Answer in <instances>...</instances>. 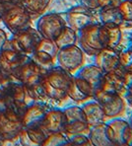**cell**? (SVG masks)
I'll use <instances>...</instances> for the list:
<instances>
[{
    "label": "cell",
    "instance_id": "obj_24",
    "mask_svg": "<svg viewBox=\"0 0 132 146\" xmlns=\"http://www.w3.org/2000/svg\"><path fill=\"white\" fill-rule=\"evenodd\" d=\"M50 1L51 0H20L19 3L34 17L44 14L50 6Z\"/></svg>",
    "mask_w": 132,
    "mask_h": 146
},
{
    "label": "cell",
    "instance_id": "obj_23",
    "mask_svg": "<svg viewBox=\"0 0 132 146\" xmlns=\"http://www.w3.org/2000/svg\"><path fill=\"white\" fill-rule=\"evenodd\" d=\"M99 20L103 25L119 26L121 28L123 26V17L117 6L99 10Z\"/></svg>",
    "mask_w": 132,
    "mask_h": 146
},
{
    "label": "cell",
    "instance_id": "obj_6",
    "mask_svg": "<svg viewBox=\"0 0 132 146\" xmlns=\"http://www.w3.org/2000/svg\"><path fill=\"white\" fill-rule=\"evenodd\" d=\"M40 38L42 36L38 30L29 26L14 33L13 38L10 40V46L13 49L30 55L37 48Z\"/></svg>",
    "mask_w": 132,
    "mask_h": 146
},
{
    "label": "cell",
    "instance_id": "obj_20",
    "mask_svg": "<svg viewBox=\"0 0 132 146\" xmlns=\"http://www.w3.org/2000/svg\"><path fill=\"white\" fill-rule=\"evenodd\" d=\"M89 140L93 146H114L110 139L108 126L106 121L90 126L88 132Z\"/></svg>",
    "mask_w": 132,
    "mask_h": 146
},
{
    "label": "cell",
    "instance_id": "obj_2",
    "mask_svg": "<svg viewBox=\"0 0 132 146\" xmlns=\"http://www.w3.org/2000/svg\"><path fill=\"white\" fill-rule=\"evenodd\" d=\"M1 4V21L10 32L16 33L29 27L33 17L20 3H11L0 0Z\"/></svg>",
    "mask_w": 132,
    "mask_h": 146
},
{
    "label": "cell",
    "instance_id": "obj_4",
    "mask_svg": "<svg viewBox=\"0 0 132 146\" xmlns=\"http://www.w3.org/2000/svg\"><path fill=\"white\" fill-rule=\"evenodd\" d=\"M100 27L101 23L95 22L78 32V46L85 54L94 56L102 48H105L101 40Z\"/></svg>",
    "mask_w": 132,
    "mask_h": 146
},
{
    "label": "cell",
    "instance_id": "obj_34",
    "mask_svg": "<svg viewBox=\"0 0 132 146\" xmlns=\"http://www.w3.org/2000/svg\"><path fill=\"white\" fill-rule=\"evenodd\" d=\"M123 97H124V100L126 102V105H129V107L132 108V81L129 82L128 85H127V88L125 90Z\"/></svg>",
    "mask_w": 132,
    "mask_h": 146
},
{
    "label": "cell",
    "instance_id": "obj_29",
    "mask_svg": "<svg viewBox=\"0 0 132 146\" xmlns=\"http://www.w3.org/2000/svg\"><path fill=\"white\" fill-rule=\"evenodd\" d=\"M121 0H80L81 4L92 11H99L104 8L118 6Z\"/></svg>",
    "mask_w": 132,
    "mask_h": 146
},
{
    "label": "cell",
    "instance_id": "obj_5",
    "mask_svg": "<svg viewBox=\"0 0 132 146\" xmlns=\"http://www.w3.org/2000/svg\"><path fill=\"white\" fill-rule=\"evenodd\" d=\"M58 66L70 74H75L85 63V53L78 44L58 49L56 55Z\"/></svg>",
    "mask_w": 132,
    "mask_h": 146
},
{
    "label": "cell",
    "instance_id": "obj_7",
    "mask_svg": "<svg viewBox=\"0 0 132 146\" xmlns=\"http://www.w3.org/2000/svg\"><path fill=\"white\" fill-rule=\"evenodd\" d=\"M24 128L22 115L12 110L0 111V138L2 140H15Z\"/></svg>",
    "mask_w": 132,
    "mask_h": 146
},
{
    "label": "cell",
    "instance_id": "obj_19",
    "mask_svg": "<svg viewBox=\"0 0 132 146\" xmlns=\"http://www.w3.org/2000/svg\"><path fill=\"white\" fill-rule=\"evenodd\" d=\"M101 40L105 48H118L122 42V28L119 26H108L101 24Z\"/></svg>",
    "mask_w": 132,
    "mask_h": 146
},
{
    "label": "cell",
    "instance_id": "obj_22",
    "mask_svg": "<svg viewBox=\"0 0 132 146\" xmlns=\"http://www.w3.org/2000/svg\"><path fill=\"white\" fill-rule=\"evenodd\" d=\"M104 72L103 70L100 67H98L95 63L93 64H89V65H83L82 67L76 72V74L78 76L82 77L83 79L89 82L94 89H98L101 85L102 79L104 76Z\"/></svg>",
    "mask_w": 132,
    "mask_h": 146
},
{
    "label": "cell",
    "instance_id": "obj_26",
    "mask_svg": "<svg viewBox=\"0 0 132 146\" xmlns=\"http://www.w3.org/2000/svg\"><path fill=\"white\" fill-rule=\"evenodd\" d=\"M24 132L27 135L31 145H42L48 134L42 124L24 128Z\"/></svg>",
    "mask_w": 132,
    "mask_h": 146
},
{
    "label": "cell",
    "instance_id": "obj_16",
    "mask_svg": "<svg viewBox=\"0 0 132 146\" xmlns=\"http://www.w3.org/2000/svg\"><path fill=\"white\" fill-rule=\"evenodd\" d=\"M118 48H104L94 55V63L100 67L104 72H110L119 68Z\"/></svg>",
    "mask_w": 132,
    "mask_h": 146
},
{
    "label": "cell",
    "instance_id": "obj_40",
    "mask_svg": "<svg viewBox=\"0 0 132 146\" xmlns=\"http://www.w3.org/2000/svg\"><path fill=\"white\" fill-rule=\"evenodd\" d=\"M1 12L2 10H1V4H0V21H1Z\"/></svg>",
    "mask_w": 132,
    "mask_h": 146
},
{
    "label": "cell",
    "instance_id": "obj_14",
    "mask_svg": "<svg viewBox=\"0 0 132 146\" xmlns=\"http://www.w3.org/2000/svg\"><path fill=\"white\" fill-rule=\"evenodd\" d=\"M127 85H128V81H127L126 77L120 70L116 69L104 73L103 79H102L101 85L99 88L105 92H110V93L123 96Z\"/></svg>",
    "mask_w": 132,
    "mask_h": 146
},
{
    "label": "cell",
    "instance_id": "obj_31",
    "mask_svg": "<svg viewBox=\"0 0 132 146\" xmlns=\"http://www.w3.org/2000/svg\"><path fill=\"white\" fill-rule=\"evenodd\" d=\"M117 7L123 17L122 28L132 27V0H121Z\"/></svg>",
    "mask_w": 132,
    "mask_h": 146
},
{
    "label": "cell",
    "instance_id": "obj_11",
    "mask_svg": "<svg viewBox=\"0 0 132 146\" xmlns=\"http://www.w3.org/2000/svg\"><path fill=\"white\" fill-rule=\"evenodd\" d=\"M46 72V70L42 68L31 58L19 66L11 75L24 86H32L40 83Z\"/></svg>",
    "mask_w": 132,
    "mask_h": 146
},
{
    "label": "cell",
    "instance_id": "obj_13",
    "mask_svg": "<svg viewBox=\"0 0 132 146\" xmlns=\"http://www.w3.org/2000/svg\"><path fill=\"white\" fill-rule=\"evenodd\" d=\"M95 89L89 82L77 74H73L68 87L67 96L72 101L81 104L92 100Z\"/></svg>",
    "mask_w": 132,
    "mask_h": 146
},
{
    "label": "cell",
    "instance_id": "obj_1",
    "mask_svg": "<svg viewBox=\"0 0 132 146\" xmlns=\"http://www.w3.org/2000/svg\"><path fill=\"white\" fill-rule=\"evenodd\" d=\"M71 77L72 74L59 66H53L44 73L40 83L48 99L58 103L65 101Z\"/></svg>",
    "mask_w": 132,
    "mask_h": 146
},
{
    "label": "cell",
    "instance_id": "obj_18",
    "mask_svg": "<svg viewBox=\"0 0 132 146\" xmlns=\"http://www.w3.org/2000/svg\"><path fill=\"white\" fill-rule=\"evenodd\" d=\"M66 123V119L63 110L48 109L42 119V125L48 132L63 131Z\"/></svg>",
    "mask_w": 132,
    "mask_h": 146
},
{
    "label": "cell",
    "instance_id": "obj_21",
    "mask_svg": "<svg viewBox=\"0 0 132 146\" xmlns=\"http://www.w3.org/2000/svg\"><path fill=\"white\" fill-rule=\"evenodd\" d=\"M81 108H82L83 113L85 115V119L90 126L96 125V124H99L106 121V117L102 107L94 99L93 101L90 100L83 103Z\"/></svg>",
    "mask_w": 132,
    "mask_h": 146
},
{
    "label": "cell",
    "instance_id": "obj_10",
    "mask_svg": "<svg viewBox=\"0 0 132 146\" xmlns=\"http://www.w3.org/2000/svg\"><path fill=\"white\" fill-rule=\"evenodd\" d=\"M114 146H132V127L129 121L121 117L106 122Z\"/></svg>",
    "mask_w": 132,
    "mask_h": 146
},
{
    "label": "cell",
    "instance_id": "obj_30",
    "mask_svg": "<svg viewBox=\"0 0 132 146\" xmlns=\"http://www.w3.org/2000/svg\"><path fill=\"white\" fill-rule=\"evenodd\" d=\"M42 146H60L70 145L69 138L63 131L50 132L42 142Z\"/></svg>",
    "mask_w": 132,
    "mask_h": 146
},
{
    "label": "cell",
    "instance_id": "obj_33",
    "mask_svg": "<svg viewBox=\"0 0 132 146\" xmlns=\"http://www.w3.org/2000/svg\"><path fill=\"white\" fill-rule=\"evenodd\" d=\"M70 145H79V146H89L91 142L87 134H74L68 136Z\"/></svg>",
    "mask_w": 132,
    "mask_h": 146
},
{
    "label": "cell",
    "instance_id": "obj_39",
    "mask_svg": "<svg viewBox=\"0 0 132 146\" xmlns=\"http://www.w3.org/2000/svg\"><path fill=\"white\" fill-rule=\"evenodd\" d=\"M129 124H130L131 127H132V115L130 117V119H129Z\"/></svg>",
    "mask_w": 132,
    "mask_h": 146
},
{
    "label": "cell",
    "instance_id": "obj_8",
    "mask_svg": "<svg viewBox=\"0 0 132 146\" xmlns=\"http://www.w3.org/2000/svg\"><path fill=\"white\" fill-rule=\"evenodd\" d=\"M67 25L66 20L58 13H48L40 17L37 30L42 38L54 40Z\"/></svg>",
    "mask_w": 132,
    "mask_h": 146
},
{
    "label": "cell",
    "instance_id": "obj_37",
    "mask_svg": "<svg viewBox=\"0 0 132 146\" xmlns=\"http://www.w3.org/2000/svg\"><path fill=\"white\" fill-rule=\"evenodd\" d=\"M3 1L11 2V3H19V1H20V0H3Z\"/></svg>",
    "mask_w": 132,
    "mask_h": 146
},
{
    "label": "cell",
    "instance_id": "obj_28",
    "mask_svg": "<svg viewBox=\"0 0 132 146\" xmlns=\"http://www.w3.org/2000/svg\"><path fill=\"white\" fill-rule=\"evenodd\" d=\"M31 55V58L46 71L52 68L54 66L55 61H56V58H54L50 54L42 50H37V49L34 50V52Z\"/></svg>",
    "mask_w": 132,
    "mask_h": 146
},
{
    "label": "cell",
    "instance_id": "obj_35",
    "mask_svg": "<svg viewBox=\"0 0 132 146\" xmlns=\"http://www.w3.org/2000/svg\"><path fill=\"white\" fill-rule=\"evenodd\" d=\"M7 40H8L7 34L5 33L4 30H2L1 28H0V51L5 48L6 44H7Z\"/></svg>",
    "mask_w": 132,
    "mask_h": 146
},
{
    "label": "cell",
    "instance_id": "obj_17",
    "mask_svg": "<svg viewBox=\"0 0 132 146\" xmlns=\"http://www.w3.org/2000/svg\"><path fill=\"white\" fill-rule=\"evenodd\" d=\"M48 110V108L46 105L40 104V103L28 105L22 115V123L24 128L40 125Z\"/></svg>",
    "mask_w": 132,
    "mask_h": 146
},
{
    "label": "cell",
    "instance_id": "obj_12",
    "mask_svg": "<svg viewBox=\"0 0 132 146\" xmlns=\"http://www.w3.org/2000/svg\"><path fill=\"white\" fill-rule=\"evenodd\" d=\"M65 20L67 26L76 32H79L86 26L97 22L94 11L88 9L82 4L70 8L65 14Z\"/></svg>",
    "mask_w": 132,
    "mask_h": 146
},
{
    "label": "cell",
    "instance_id": "obj_41",
    "mask_svg": "<svg viewBox=\"0 0 132 146\" xmlns=\"http://www.w3.org/2000/svg\"><path fill=\"white\" fill-rule=\"evenodd\" d=\"M2 141H3V140H2V139L0 138V145H2Z\"/></svg>",
    "mask_w": 132,
    "mask_h": 146
},
{
    "label": "cell",
    "instance_id": "obj_25",
    "mask_svg": "<svg viewBox=\"0 0 132 146\" xmlns=\"http://www.w3.org/2000/svg\"><path fill=\"white\" fill-rule=\"evenodd\" d=\"M54 42L58 48L78 44V32L66 25L58 36L54 40Z\"/></svg>",
    "mask_w": 132,
    "mask_h": 146
},
{
    "label": "cell",
    "instance_id": "obj_9",
    "mask_svg": "<svg viewBox=\"0 0 132 146\" xmlns=\"http://www.w3.org/2000/svg\"><path fill=\"white\" fill-rule=\"evenodd\" d=\"M66 119V123L63 132L67 135L74 134H88L90 125L88 124L82 108L79 106H71L63 110Z\"/></svg>",
    "mask_w": 132,
    "mask_h": 146
},
{
    "label": "cell",
    "instance_id": "obj_32",
    "mask_svg": "<svg viewBox=\"0 0 132 146\" xmlns=\"http://www.w3.org/2000/svg\"><path fill=\"white\" fill-rule=\"evenodd\" d=\"M25 88H26L27 98H30L34 101H42L48 99L40 82L32 86H25Z\"/></svg>",
    "mask_w": 132,
    "mask_h": 146
},
{
    "label": "cell",
    "instance_id": "obj_3",
    "mask_svg": "<svg viewBox=\"0 0 132 146\" xmlns=\"http://www.w3.org/2000/svg\"><path fill=\"white\" fill-rule=\"evenodd\" d=\"M93 99L97 101L102 107L106 119H112L124 115L126 111V102L123 96L105 92L98 88L94 92Z\"/></svg>",
    "mask_w": 132,
    "mask_h": 146
},
{
    "label": "cell",
    "instance_id": "obj_36",
    "mask_svg": "<svg viewBox=\"0 0 132 146\" xmlns=\"http://www.w3.org/2000/svg\"><path fill=\"white\" fill-rule=\"evenodd\" d=\"M10 81V77L8 74L4 73L2 71V69L0 68V88L3 87L4 85H6Z\"/></svg>",
    "mask_w": 132,
    "mask_h": 146
},
{
    "label": "cell",
    "instance_id": "obj_15",
    "mask_svg": "<svg viewBox=\"0 0 132 146\" xmlns=\"http://www.w3.org/2000/svg\"><path fill=\"white\" fill-rule=\"evenodd\" d=\"M31 59L28 54L13 48H4L0 51V68L6 74H12L19 66Z\"/></svg>",
    "mask_w": 132,
    "mask_h": 146
},
{
    "label": "cell",
    "instance_id": "obj_38",
    "mask_svg": "<svg viewBox=\"0 0 132 146\" xmlns=\"http://www.w3.org/2000/svg\"><path fill=\"white\" fill-rule=\"evenodd\" d=\"M129 48L132 49V34H131V36H130V46H129Z\"/></svg>",
    "mask_w": 132,
    "mask_h": 146
},
{
    "label": "cell",
    "instance_id": "obj_27",
    "mask_svg": "<svg viewBox=\"0 0 132 146\" xmlns=\"http://www.w3.org/2000/svg\"><path fill=\"white\" fill-rule=\"evenodd\" d=\"M119 70L124 74L127 81H132V49L120 51L119 54Z\"/></svg>",
    "mask_w": 132,
    "mask_h": 146
}]
</instances>
